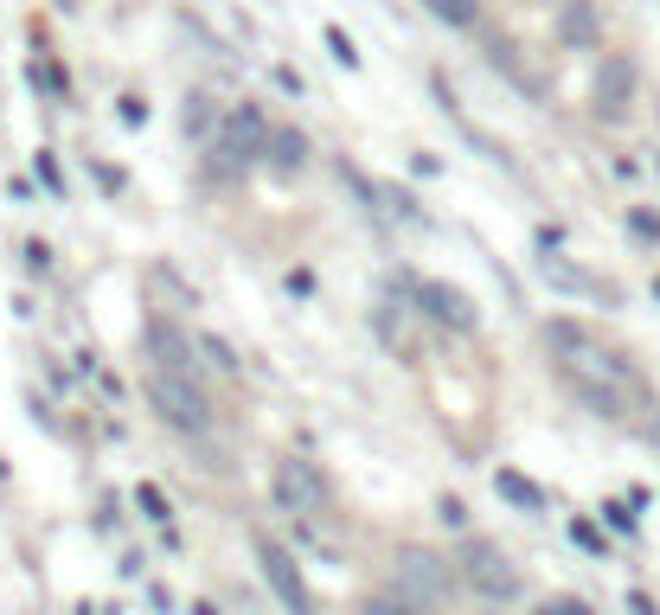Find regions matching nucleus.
<instances>
[{
  "label": "nucleus",
  "mask_w": 660,
  "mask_h": 615,
  "mask_svg": "<svg viewBox=\"0 0 660 615\" xmlns=\"http://www.w3.org/2000/svg\"><path fill=\"white\" fill-rule=\"evenodd\" d=\"M546 340H551V353H558L564 385H571L596 417L628 424V417H654L660 410V404L648 398V385H641V372H635L616 347H603L596 333H584V327H571V321H551Z\"/></svg>",
  "instance_id": "f257e3e1"
},
{
  "label": "nucleus",
  "mask_w": 660,
  "mask_h": 615,
  "mask_svg": "<svg viewBox=\"0 0 660 615\" xmlns=\"http://www.w3.org/2000/svg\"><path fill=\"white\" fill-rule=\"evenodd\" d=\"M147 404L167 430L180 436H206L212 430V404L199 392V378H180V372H147Z\"/></svg>",
  "instance_id": "f03ea898"
},
{
  "label": "nucleus",
  "mask_w": 660,
  "mask_h": 615,
  "mask_svg": "<svg viewBox=\"0 0 660 615\" xmlns=\"http://www.w3.org/2000/svg\"><path fill=\"white\" fill-rule=\"evenodd\" d=\"M462 578H469V590H475V596H487V603H514V596H519L514 558H507L501 545H487V539H469V545H462Z\"/></svg>",
  "instance_id": "7ed1b4c3"
},
{
  "label": "nucleus",
  "mask_w": 660,
  "mask_h": 615,
  "mask_svg": "<svg viewBox=\"0 0 660 615\" xmlns=\"http://www.w3.org/2000/svg\"><path fill=\"white\" fill-rule=\"evenodd\" d=\"M270 122H263V109L251 103H238V109H224V122H219V154H224V167H251V161H270Z\"/></svg>",
  "instance_id": "20e7f679"
},
{
  "label": "nucleus",
  "mask_w": 660,
  "mask_h": 615,
  "mask_svg": "<svg viewBox=\"0 0 660 615\" xmlns=\"http://www.w3.org/2000/svg\"><path fill=\"white\" fill-rule=\"evenodd\" d=\"M410 301H417V315L442 321L449 333H475V327H481L475 301H469L462 289H449V283H437V276H417V283H410Z\"/></svg>",
  "instance_id": "39448f33"
},
{
  "label": "nucleus",
  "mask_w": 660,
  "mask_h": 615,
  "mask_svg": "<svg viewBox=\"0 0 660 615\" xmlns=\"http://www.w3.org/2000/svg\"><path fill=\"white\" fill-rule=\"evenodd\" d=\"M270 494H276V507L295 513V519H308V513L328 507V481L308 469V462H276V474H270Z\"/></svg>",
  "instance_id": "423d86ee"
},
{
  "label": "nucleus",
  "mask_w": 660,
  "mask_h": 615,
  "mask_svg": "<svg viewBox=\"0 0 660 615\" xmlns=\"http://www.w3.org/2000/svg\"><path fill=\"white\" fill-rule=\"evenodd\" d=\"M257 564H263V583L283 596V609H289V615H308V609H315V603H308V583H301V571H295V558L283 551V545L263 539V545H257Z\"/></svg>",
  "instance_id": "0eeeda50"
},
{
  "label": "nucleus",
  "mask_w": 660,
  "mask_h": 615,
  "mask_svg": "<svg viewBox=\"0 0 660 615\" xmlns=\"http://www.w3.org/2000/svg\"><path fill=\"white\" fill-rule=\"evenodd\" d=\"M398 583H404V603H442L449 596V571H442L437 551H404Z\"/></svg>",
  "instance_id": "6e6552de"
},
{
  "label": "nucleus",
  "mask_w": 660,
  "mask_h": 615,
  "mask_svg": "<svg viewBox=\"0 0 660 615\" xmlns=\"http://www.w3.org/2000/svg\"><path fill=\"white\" fill-rule=\"evenodd\" d=\"M590 97H596V116H603V122H623L628 109H635V65H628V58H603Z\"/></svg>",
  "instance_id": "1a4fd4ad"
},
{
  "label": "nucleus",
  "mask_w": 660,
  "mask_h": 615,
  "mask_svg": "<svg viewBox=\"0 0 660 615\" xmlns=\"http://www.w3.org/2000/svg\"><path fill=\"white\" fill-rule=\"evenodd\" d=\"M147 353H154V372H180V378H193L199 372V340H186L180 327H167V321H154L147 327Z\"/></svg>",
  "instance_id": "9d476101"
},
{
  "label": "nucleus",
  "mask_w": 660,
  "mask_h": 615,
  "mask_svg": "<svg viewBox=\"0 0 660 615\" xmlns=\"http://www.w3.org/2000/svg\"><path fill=\"white\" fill-rule=\"evenodd\" d=\"M270 167L295 180V174L308 167V135H301V129H276V135H270Z\"/></svg>",
  "instance_id": "9b49d317"
},
{
  "label": "nucleus",
  "mask_w": 660,
  "mask_h": 615,
  "mask_svg": "<svg viewBox=\"0 0 660 615\" xmlns=\"http://www.w3.org/2000/svg\"><path fill=\"white\" fill-rule=\"evenodd\" d=\"M558 33L571 39V45H590V39H596V13H590V0H564V13H558Z\"/></svg>",
  "instance_id": "f8f14e48"
},
{
  "label": "nucleus",
  "mask_w": 660,
  "mask_h": 615,
  "mask_svg": "<svg viewBox=\"0 0 660 615\" xmlns=\"http://www.w3.org/2000/svg\"><path fill=\"white\" fill-rule=\"evenodd\" d=\"M494 487H501V501H514V507H546V494H539V487H532V481H526V474H514V469H501L494 474Z\"/></svg>",
  "instance_id": "ddd939ff"
},
{
  "label": "nucleus",
  "mask_w": 660,
  "mask_h": 615,
  "mask_svg": "<svg viewBox=\"0 0 660 615\" xmlns=\"http://www.w3.org/2000/svg\"><path fill=\"white\" fill-rule=\"evenodd\" d=\"M430 13H437L442 26H475L481 20V0H424Z\"/></svg>",
  "instance_id": "4468645a"
},
{
  "label": "nucleus",
  "mask_w": 660,
  "mask_h": 615,
  "mask_svg": "<svg viewBox=\"0 0 660 615\" xmlns=\"http://www.w3.org/2000/svg\"><path fill=\"white\" fill-rule=\"evenodd\" d=\"M199 360L219 365V372H231V365H238V360H231V347H224L219 333H199Z\"/></svg>",
  "instance_id": "2eb2a0df"
},
{
  "label": "nucleus",
  "mask_w": 660,
  "mask_h": 615,
  "mask_svg": "<svg viewBox=\"0 0 660 615\" xmlns=\"http://www.w3.org/2000/svg\"><path fill=\"white\" fill-rule=\"evenodd\" d=\"M366 615H417V603H404V596H372Z\"/></svg>",
  "instance_id": "dca6fc26"
},
{
  "label": "nucleus",
  "mask_w": 660,
  "mask_h": 615,
  "mask_svg": "<svg viewBox=\"0 0 660 615\" xmlns=\"http://www.w3.org/2000/svg\"><path fill=\"white\" fill-rule=\"evenodd\" d=\"M328 45H333V58H340V65H360V52H353V39L340 33V26H328Z\"/></svg>",
  "instance_id": "f3484780"
},
{
  "label": "nucleus",
  "mask_w": 660,
  "mask_h": 615,
  "mask_svg": "<svg viewBox=\"0 0 660 615\" xmlns=\"http://www.w3.org/2000/svg\"><path fill=\"white\" fill-rule=\"evenodd\" d=\"M135 501H142L147 519H167V501H161V487H135Z\"/></svg>",
  "instance_id": "a211bd4d"
},
{
  "label": "nucleus",
  "mask_w": 660,
  "mask_h": 615,
  "mask_svg": "<svg viewBox=\"0 0 660 615\" xmlns=\"http://www.w3.org/2000/svg\"><path fill=\"white\" fill-rule=\"evenodd\" d=\"M603 519H609V526H616V532H635V513H628L623 501H609V507H603Z\"/></svg>",
  "instance_id": "6ab92c4d"
},
{
  "label": "nucleus",
  "mask_w": 660,
  "mask_h": 615,
  "mask_svg": "<svg viewBox=\"0 0 660 615\" xmlns=\"http://www.w3.org/2000/svg\"><path fill=\"white\" fill-rule=\"evenodd\" d=\"M571 539L584 545V551H603V532H596V526H590V519H578V526H571Z\"/></svg>",
  "instance_id": "aec40b11"
},
{
  "label": "nucleus",
  "mask_w": 660,
  "mask_h": 615,
  "mask_svg": "<svg viewBox=\"0 0 660 615\" xmlns=\"http://www.w3.org/2000/svg\"><path fill=\"white\" fill-rule=\"evenodd\" d=\"M206 122H212V109H206V97H193L186 103V129H206Z\"/></svg>",
  "instance_id": "412c9836"
},
{
  "label": "nucleus",
  "mask_w": 660,
  "mask_h": 615,
  "mask_svg": "<svg viewBox=\"0 0 660 615\" xmlns=\"http://www.w3.org/2000/svg\"><path fill=\"white\" fill-rule=\"evenodd\" d=\"M532 615H590L584 603H546V609H532Z\"/></svg>",
  "instance_id": "4be33fe9"
},
{
  "label": "nucleus",
  "mask_w": 660,
  "mask_h": 615,
  "mask_svg": "<svg viewBox=\"0 0 660 615\" xmlns=\"http://www.w3.org/2000/svg\"><path fill=\"white\" fill-rule=\"evenodd\" d=\"M628 615H654V603L648 596H628Z\"/></svg>",
  "instance_id": "5701e85b"
},
{
  "label": "nucleus",
  "mask_w": 660,
  "mask_h": 615,
  "mask_svg": "<svg viewBox=\"0 0 660 615\" xmlns=\"http://www.w3.org/2000/svg\"><path fill=\"white\" fill-rule=\"evenodd\" d=\"M654 295H660V283H654Z\"/></svg>",
  "instance_id": "b1692460"
}]
</instances>
